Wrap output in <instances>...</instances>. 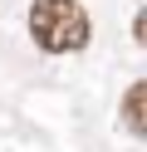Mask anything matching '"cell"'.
Instances as JSON below:
<instances>
[{
  "mask_svg": "<svg viewBox=\"0 0 147 152\" xmlns=\"http://www.w3.org/2000/svg\"><path fill=\"white\" fill-rule=\"evenodd\" d=\"M142 98H147V83L137 79L132 88H127V103H123V123L132 137H147V123H142Z\"/></svg>",
  "mask_w": 147,
  "mask_h": 152,
  "instance_id": "cell-2",
  "label": "cell"
},
{
  "mask_svg": "<svg viewBox=\"0 0 147 152\" xmlns=\"http://www.w3.org/2000/svg\"><path fill=\"white\" fill-rule=\"evenodd\" d=\"M29 34L49 54H74L88 44V15L78 0H34L29 5Z\"/></svg>",
  "mask_w": 147,
  "mask_h": 152,
  "instance_id": "cell-1",
  "label": "cell"
}]
</instances>
